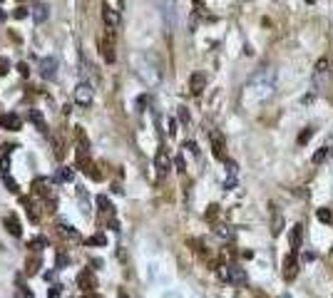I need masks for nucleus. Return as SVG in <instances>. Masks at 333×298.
<instances>
[{
    "label": "nucleus",
    "instance_id": "18",
    "mask_svg": "<svg viewBox=\"0 0 333 298\" xmlns=\"http://www.w3.org/2000/svg\"><path fill=\"white\" fill-rule=\"evenodd\" d=\"M72 177H75V172L70 167H60L55 172V181H72Z\"/></svg>",
    "mask_w": 333,
    "mask_h": 298
},
{
    "label": "nucleus",
    "instance_id": "24",
    "mask_svg": "<svg viewBox=\"0 0 333 298\" xmlns=\"http://www.w3.org/2000/svg\"><path fill=\"white\" fill-rule=\"evenodd\" d=\"M311 137H313V127H306V129H303V132L298 134V144H306Z\"/></svg>",
    "mask_w": 333,
    "mask_h": 298
},
{
    "label": "nucleus",
    "instance_id": "11",
    "mask_svg": "<svg viewBox=\"0 0 333 298\" xmlns=\"http://www.w3.org/2000/svg\"><path fill=\"white\" fill-rule=\"evenodd\" d=\"M204 87H207V75L194 72V75L189 77V90H191V95H202Z\"/></svg>",
    "mask_w": 333,
    "mask_h": 298
},
{
    "label": "nucleus",
    "instance_id": "12",
    "mask_svg": "<svg viewBox=\"0 0 333 298\" xmlns=\"http://www.w3.org/2000/svg\"><path fill=\"white\" fill-rule=\"evenodd\" d=\"M100 50H102V58H104V62L112 65V62H115V45H112V35L100 40Z\"/></svg>",
    "mask_w": 333,
    "mask_h": 298
},
{
    "label": "nucleus",
    "instance_id": "38",
    "mask_svg": "<svg viewBox=\"0 0 333 298\" xmlns=\"http://www.w3.org/2000/svg\"><path fill=\"white\" fill-rule=\"evenodd\" d=\"M85 298H100V296H95V293H87V296H85Z\"/></svg>",
    "mask_w": 333,
    "mask_h": 298
},
{
    "label": "nucleus",
    "instance_id": "16",
    "mask_svg": "<svg viewBox=\"0 0 333 298\" xmlns=\"http://www.w3.org/2000/svg\"><path fill=\"white\" fill-rule=\"evenodd\" d=\"M301 236H303V226L296 224V226L291 229V249H293V254L301 249Z\"/></svg>",
    "mask_w": 333,
    "mask_h": 298
},
{
    "label": "nucleus",
    "instance_id": "17",
    "mask_svg": "<svg viewBox=\"0 0 333 298\" xmlns=\"http://www.w3.org/2000/svg\"><path fill=\"white\" fill-rule=\"evenodd\" d=\"M47 10H50V8H47L45 3H40V5H35V10H33V18H35V22H38V25L47 20V15H50Z\"/></svg>",
    "mask_w": 333,
    "mask_h": 298
},
{
    "label": "nucleus",
    "instance_id": "1",
    "mask_svg": "<svg viewBox=\"0 0 333 298\" xmlns=\"http://www.w3.org/2000/svg\"><path fill=\"white\" fill-rule=\"evenodd\" d=\"M276 82H273V72L271 70H261L251 77V82L244 87V102H264L273 95Z\"/></svg>",
    "mask_w": 333,
    "mask_h": 298
},
{
    "label": "nucleus",
    "instance_id": "3",
    "mask_svg": "<svg viewBox=\"0 0 333 298\" xmlns=\"http://www.w3.org/2000/svg\"><path fill=\"white\" fill-rule=\"evenodd\" d=\"M219 276L224 278V281H229V283H236V286L246 283V271L239 268V266H221L219 268Z\"/></svg>",
    "mask_w": 333,
    "mask_h": 298
},
{
    "label": "nucleus",
    "instance_id": "30",
    "mask_svg": "<svg viewBox=\"0 0 333 298\" xmlns=\"http://www.w3.org/2000/svg\"><path fill=\"white\" fill-rule=\"evenodd\" d=\"M62 296V286H52L50 288V298H60Z\"/></svg>",
    "mask_w": 333,
    "mask_h": 298
},
{
    "label": "nucleus",
    "instance_id": "40",
    "mask_svg": "<svg viewBox=\"0 0 333 298\" xmlns=\"http://www.w3.org/2000/svg\"><path fill=\"white\" fill-rule=\"evenodd\" d=\"M306 3H313V0H306Z\"/></svg>",
    "mask_w": 333,
    "mask_h": 298
},
{
    "label": "nucleus",
    "instance_id": "29",
    "mask_svg": "<svg viewBox=\"0 0 333 298\" xmlns=\"http://www.w3.org/2000/svg\"><path fill=\"white\" fill-rule=\"evenodd\" d=\"M13 18H15V20H22V18H27V10H25V8H15V10H13Z\"/></svg>",
    "mask_w": 333,
    "mask_h": 298
},
{
    "label": "nucleus",
    "instance_id": "37",
    "mask_svg": "<svg viewBox=\"0 0 333 298\" xmlns=\"http://www.w3.org/2000/svg\"><path fill=\"white\" fill-rule=\"evenodd\" d=\"M18 70H20V75H22V77H27V67H25V65H18Z\"/></svg>",
    "mask_w": 333,
    "mask_h": 298
},
{
    "label": "nucleus",
    "instance_id": "39",
    "mask_svg": "<svg viewBox=\"0 0 333 298\" xmlns=\"http://www.w3.org/2000/svg\"><path fill=\"white\" fill-rule=\"evenodd\" d=\"M194 3H202V0H194Z\"/></svg>",
    "mask_w": 333,
    "mask_h": 298
},
{
    "label": "nucleus",
    "instance_id": "31",
    "mask_svg": "<svg viewBox=\"0 0 333 298\" xmlns=\"http://www.w3.org/2000/svg\"><path fill=\"white\" fill-rule=\"evenodd\" d=\"M174 167H177L179 172H187V164H184V157H177V159H174Z\"/></svg>",
    "mask_w": 333,
    "mask_h": 298
},
{
    "label": "nucleus",
    "instance_id": "36",
    "mask_svg": "<svg viewBox=\"0 0 333 298\" xmlns=\"http://www.w3.org/2000/svg\"><path fill=\"white\" fill-rule=\"evenodd\" d=\"M120 298H134V296H132V293H127L125 288H120Z\"/></svg>",
    "mask_w": 333,
    "mask_h": 298
},
{
    "label": "nucleus",
    "instance_id": "22",
    "mask_svg": "<svg viewBox=\"0 0 333 298\" xmlns=\"http://www.w3.org/2000/svg\"><path fill=\"white\" fill-rule=\"evenodd\" d=\"M318 221L333 224V214H331V209H318Z\"/></svg>",
    "mask_w": 333,
    "mask_h": 298
},
{
    "label": "nucleus",
    "instance_id": "6",
    "mask_svg": "<svg viewBox=\"0 0 333 298\" xmlns=\"http://www.w3.org/2000/svg\"><path fill=\"white\" fill-rule=\"evenodd\" d=\"M38 70H40L42 79H55V77H58V60H55V58H42Z\"/></svg>",
    "mask_w": 333,
    "mask_h": 298
},
{
    "label": "nucleus",
    "instance_id": "25",
    "mask_svg": "<svg viewBox=\"0 0 333 298\" xmlns=\"http://www.w3.org/2000/svg\"><path fill=\"white\" fill-rule=\"evenodd\" d=\"M60 229H62V234H65V236H70V238H77V231H75V229H72L67 221H60Z\"/></svg>",
    "mask_w": 333,
    "mask_h": 298
},
{
    "label": "nucleus",
    "instance_id": "33",
    "mask_svg": "<svg viewBox=\"0 0 333 298\" xmlns=\"http://www.w3.org/2000/svg\"><path fill=\"white\" fill-rule=\"evenodd\" d=\"M184 149H189L191 154H199V147H197V142H187V144H184Z\"/></svg>",
    "mask_w": 333,
    "mask_h": 298
},
{
    "label": "nucleus",
    "instance_id": "8",
    "mask_svg": "<svg viewBox=\"0 0 333 298\" xmlns=\"http://www.w3.org/2000/svg\"><path fill=\"white\" fill-rule=\"evenodd\" d=\"M284 278L286 281H293L296 276H298V258H296V254H289L286 258H284Z\"/></svg>",
    "mask_w": 333,
    "mask_h": 298
},
{
    "label": "nucleus",
    "instance_id": "13",
    "mask_svg": "<svg viewBox=\"0 0 333 298\" xmlns=\"http://www.w3.org/2000/svg\"><path fill=\"white\" fill-rule=\"evenodd\" d=\"M0 127H3V129H10V132H15V129H20V117H18V115H13V112L0 115Z\"/></svg>",
    "mask_w": 333,
    "mask_h": 298
},
{
    "label": "nucleus",
    "instance_id": "35",
    "mask_svg": "<svg viewBox=\"0 0 333 298\" xmlns=\"http://www.w3.org/2000/svg\"><path fill=\"white\" fill-rule=\"evenodd\" d=\"M236 186V181H234V177L229 179V181H224V189H234Z\"/></svg>",
    "mask_w": 333,
    "mask_h": 298
},
{
    "label": "nucleus",
    "instance_id": "2",
    "mask_svg": "<svg viewBox=\"0 0 333 298\" xmlns=\"http://www.w3.org/2000/svg\"><path fill=\"white\" fill-rule=\"evenodd\" d=\"M331 77H333V70H331V60L328 58H321L313 67V85H316V92H323L328 85H331Z\"/></svg>",
    "mask_w": 333,
    "mask_h": 298
},
{
    "label": "nucleus",
    "instance_id": "4",
    "mask_svg": "<svg viewBox=\"0 0 333 298\" xmlns=\"http://www.w3.org/2000/svg\"><path fill=\"white\" fill-rule=\"evenodd\" d=\"M92 99H95V90H92L90 82H80V85L75 87V102H77L80 107H90Z\"/></svg>",
    "mask_w": 333,
    "mask_h": 298
},
{
    "label": "nucleus",
    "instance_id": "28",
    "mask_svg": "<svg viewBox=\"0 0 333 298\" xmlns=\"http://www.w3.org/2000/svg\"><path fill=\"white\" fill-rule=\"evenodd\" d=\"M189 119H191V117H189V112H187V107H179V122H182V124H189Z\"/></svg>",
    "mask_w": 333,
    "mask_h": 298
},
{
    "label": "nucleus",
    "instance_id": "23",
    "mask_svg": "<svg viewBox=\"0 0 333 298\" xmlns=\"http://www.w3.org/2000/svg\"><path fill=\"white\" fill-rule=\"evenodd\" d=\"M87 243H90V246H104V243H107V236H104V234H95L92 238H87Z\"/></svg>",
    "mask_w": 333,
    "mask_h": 298
},
{
    "label": "nucleus",
    "instance_id": "19",
    "mask_svg": "<svg viewBox=\"0 0 333 298\" xmlns=\"http://www.w3.org/2000/svg\"><path fill=\"white\" fill-rule=\"evenodd\" d=\"M328 154H331V149H328V147L323 144V147H321V149H318V152H316V154L311 157V161H313V164H323V161L328 159Z\"/></svg>",
    "mask_w": 333,
    "mask_h": 298
},
{
    "label": "nucleus",
    "instance_id": "7",
    "mask_svg": "<svg viewBox=\"0 0 333 298\" xmlns=\"http://www.w3.org/2000/svg\"><path fill=\"white\" fill-rule=\"evenodd\" d=\"M154 167H157V177H159V179L166 177V172L172 169V159H169V154H166V149H159V152H157Z\"/></svg>",
    "mask_w": 333,
    "mask_h": 298
},
{
    "label": "nucleus",
    "instance_id": "10",
    "mask_svg": "<svg viewBox=\"0 0 333 298\" xmlns=\"http://www.w3.org/2000/svg\"><path fill=\"white\" fill-rule=\"evenodd\" d=\"M281 231H284V216L279 206L271 204V236H281Z\"/></svg>",
    "mask_w": 333,
    "mask_h": 298
},
{
    "label": "nucleus",
    "instance_id": "20",
    "mask_svg": "<svg viewBox=\"0 0 333 298\" xmlns=\"http://www.w3.org/2000/svg\"><path fill=\"white\" fill-rule=\"evenodd\" d=\"M97 204H100V209H102L107 216H112V214H115V206H112V201H109L107 197H100V199H97Z\"/></svg>",
    "mask_w": 333,
    "mask_h": 298
},
{
    "label": "nucleus",
    "instance_id": "21",
    "mask_svg": "<svg viewBox=\"0 0 333 298\" xmlns=\"http://www.w3.org/2000/svg\"><path fill=\"white\" fill-rule=\"evenodd\" d=\"M30 119H33V122L40 127V132H47V124H45V119H42V115H40L38 110H33V112H30Z\"/></svg>",
    "mask_w": 333,
    "mask_h": 298
},
{
    "label": "nucleus",
    "instance_id": "9",
    "mask_svg": "<svg viewBox=\"0 0 333 298\" xmlns=\"http://www.w3.org/2000/svg\"><path fill=\"white\" fill-rule=\"evenodd\" d=\"M102 20H104V25H107V30L115 33V28L120 25V13H117L115 8H109V5H102Z\"/></svg>",
    "mask_w": 333,
    "mask_h": 298
},
{
    "label": "nucleus",
    "instance_id": "34",
    "mask_svg": "<svg viewBox=\"0 0 333 298\" xmlns=\"http://www.w3.org/2000/svg\"><path fill=\"white\" fill-rule=\"evenodd\" d=\"M38 246H47V241L45 238H35L33 241V249H38Z\"/></svg>",
    "mask_w": 333,
    "mask_h": 298
},
{
    "label": "nucleus",
    "instance_id": "5",
    "mask_svg": "<svg viewBox=\"0 0 333 298\" xmlns=\"http://www.w3.org/2000/svg\"><path fill=\"white\" fill-rule=\"evenodd\" d=\"M209 139H211V152H214V157L224 161V159H227V144H224V137H221V132L211 129V132H209Z\"/></svg>",
    "mask_w": 333,
    "mask_h": 298
},
{
    "label": "nucleus",
    "instance_id": "14",
    "mask_svg": "<svg viewBox=\"0 0 333 298\" xmlns=\"http://www.w3.org/2000/svg\"><path fill=\"white\" fill-rule=\"evenodd\" d=\"M3 224L8 226V231L13 234V236H22V226H20V221H18V216H13V214H8L5 219H3Z\"/></svg>",
    "mask_w": 333,
    "mask_h": 298
},
{
    "label": "nucleus",
    "instance_id": "26",
    "mask_svg": "<svg viewBox=\"0 0 333 298\" xmlns=\"http://www.w3.org/2000/svg\"><path fill=\"white\" fill-rule=\"evenodd\" d=\"M3 181H5V186L10 189V192H13V194H18V192H20V189H18V184L13 181V177H10V174H8V177H3Z\"/></svg>",
    "mask_w": 333,
    "mask_h": 298
},
{
    "label": "nucleus",
    "instance_id": "32",
    "mask_svg": "<svg viewBox=\"0 0 333 298\" xmlns=\"http://www.w3.org/2000/svg\"><path fill=\"white\" fill-rule=\"evenodd\" d=\"M216 214H219V206H209V211H207V219H209V221H214V219H216Z\"/></svg>",
    "mask_w": 333,
    "mask_h": 298
},
{
    "label": "nucleus",
    "instance_id": "15",
    "mask_svg": "<svg viewBox=\"0 0 333 298\" xmlns=\"http://www.w3.org/2000/svg\"><path fill=\"white\" fill-rule=\"evenodd\" d=\"M77 283H80V288L92 291V288H95V276L90 274V271H82V274L77 276Z\"/></svg>",
    "mask_w": 333,
    "mask_h": 298
},
{
    "label": "nucleus",
    "instance_id": "27",
    "mask_svg": "<svg viewBox=\"0 0 333 298\" xmlns=\"http://www.w3.org/2000/svg\"><path fill=\"white\" fill-rule=\"evenodd\" d=\"M224 167H227V172H229V177H234L236 174V161H231V159H224Z\"/></svg>",
    "mask_w": 333,
    "mask_h": 298
}]
</instances>
